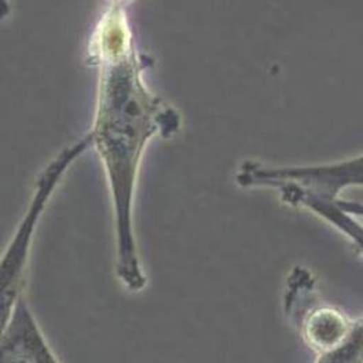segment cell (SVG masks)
I'll use <instances>...</instances> for the list:
<instances>
[{
    "instance_id": "obj_1",
    "label": "cell",
    "mask_w": 363,
    "mask_h": 363,
    "mask_svg": "<svg viewBox=\"0 0 363 363\" xmlns=\"http://www.w3.org/2000/svg\"><path fill=\"white\" fill-rule=\"evenodd\" d=\"M125 3H111L96 25L90 57L99 69L96 112L89 133L106 168L113 197L118 279L133 292L146 285L136 250L133 203L136 175L146 142L155 135H174L181 116L153 95L142 73L153 60L140 54L133 39Z\"/></svg>"
},
{
    "instance_id": "obj_2",
    "label": "cell",
    "mask_w": 363,
    "mask_h": 363,
    "mask_svg": "<svg viewBox=\"0 0 363 363\" xmlns=\"http://www.w3.org/2000/svg\"><path fill=\"white\" fill-rule=\"evenodd\" d=\"M237 181L241 186L269 184L277 187L285 203L317 212L361 248L362 227L351 215H361L362 206L358 203L341 201L339 194L348 184L362 183V156L332 164L289 168H267L259 162L247 161L242 164Z\"/></svg>"
},
{
    "instance_id": "obj_3",
    "label": "cell",
    "mask_w": 363,
    "mask_h": 363,
    "mask_svg": "<svg viewBox=\"0 0 363 363\" xmlns=\"http://www.w3.org/2000/svg\"><path fill=\"white\" fill-rule=\"evenodd\" d=\"M91 146L89 134L64 147L38 175L25 212L0 253V336L23 298L32 248L45 208L69 167Z\"/></svg>"
},
{
    "instance_id": "obj_4",
    "label": "cell",
    "mask_w": 363,
    "mask_h": 363,
    "mask_svg": "<svg viewBox=\"0 0 363 363\" xmlns=\"http://www.w3.org/2000/svg\"><path fill=\"white\" fill-rule=\"evenodd\" d=\"M284 303L301 339L315 354L339 347L362 328L361 319H350L320 298L315 277L301 266L288 277Z\"/></svg>"
},
{
    "instance_id": "obj_5",
    "label": "cell",
    "mask_w": 363,
    "mask_h": 363,
    "mask_svg": "<svg viewBox=\"0 0 363 363\" xmlns=\"http://www.w3.org/2000/svg\"><path fill=\"white\" fill-rule=\"evenodd\" d=\"M0 363H61L25 296L0 336Z\"/></svg>"
},
{
    "instance_id": "obj_6",
    "label": "cell",
    "mask_w": 363,
    "mask_h": 363,
    "mask_svg": "<svg viewBox=\"0 0 363 363\" xmlns=\"http://www.w3.org/2000/svg\"><path fill=\"white\" fill-rule=\"evenodd\" d=\"M362 328L339 347L317 354L315 363H363Z\"/></svg>"
}]
</instances>
